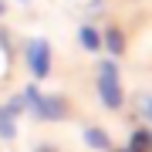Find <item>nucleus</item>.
<instances>
[{
	"mask_svg": "<svg viewBox=\"0 0 152 152\" xmlns=\"http://www.w3.org/2000/svg\"><path fill=\"white\" fill-rule=\"evenodd\" d=\"M24 61H27V71L34 78H48L51 75V64H54V54H51V44L44 37H27L24 41Z\"/></svg>",
	"mask_w": 152,
	"mask_h": 152,
	"instance_id": "f257e3e1",
	"label": "nucleus"
},
{
	"mask_svg": "<svg viewBox=\"0 0 152 152\" xmlns=\"http://www.w3.org/2000/svg\"><path fill=\"white\" fill-rule=\"evenodd\" d=\"M98 98H102L105 108H122V85H118V68L112 61L98 64Z\"/></svg>",
	"mask_w": 152,
	"mask_h": 152,
	"instance_id": "f03ea898",
	"label": "nucleus"
},
{
	"mask_svg": "<svg viewBox=\"0 0 152 152\" xmlns=\"http://www.w3.org/2000/svg\"><path fill=\"white\" fill-rule=\"evenodd\" d=\"M68 98L64 95H37V102H34L31 105V115H34V118H37V122H64L68 118Z\"/></svg>",
	"mask_w": 152,
	"mask_h": 152,
	"instance_id": "7ed1b4c3",
	"label": "nucleus"
},
{
	"mask_svg": "<svg viewBox=\"0 0 152 152\" xmlns=\"http://www.w3.org/2000/svg\"><path fill=\"white\" fill-rule=\"evenodd\" d=\"M10 61H14V34L0 27V78L10 75Z\"/></svg>",
	"mask_w": 152,
	"mask_h": 152,
	"instance_id": "20e7f679",
	"label": "nucleus"
},
{
	"mask_svg": "<svg viewBox=\"0 0 152 152\" xmlns=\"http://www.w3.org/2000/svg\"><path fill=\"white\" fill-rule=\"evenodd\" d=\"M78 44H81L85 51H102V34H98L91 24H81V27H78Z\"/></svg>",
	"mask_w": 152,
	"mask_h": 152,
	"instance_id": "39448f33",
	"label": "nucleus"
},
{
	"mask_svg": "<svg viewBox=\"0 0 152 152\" xmlns=\"http://www.w3.org/2000/svg\"><path fill=\"white\" fill-rule=\"evenodd\" d=\"M17 139V118L0 105V142H14Z\"/></svg>",
	"mask_w": 152,
	"mask_h": 152,
	"instance_id": "423d86ee",
	"label": "nucleus"
},
{
	"mask_svg": "<svg viewBox=\"0 0 152 152\" xmlns=\"http://www.w3.org/2000/svg\"><path fill=\"white\" fill-rule=\"evenodd\" d=\"M85 142H88V145H91V149H102V152H112V139L105 135L102 129H95V125H88V129H85Z\"/></svg>",
	"mask_w": 152,
	"mask_h": 152,
	"instance_id": "0eeeda50",
	"label": "nucleus"
},
{
	"mask_svg": "<svg viewBox=\"0 0 152 152\" xmlns=\"http://www.w3.org/2000/svg\"><path fill=\"white\" fill-rule=\"evenodd\" d=\"M102 48H108V54H122V51H125L122 31H118V27H108V31L102 34Z\"/></svg>",
	"mask_w": 152,
	"mask_h": 152,
	"instance_id": "6e6552de",
	"label": "nucleus"
},
{
	"mask_svg": "<svg viewBox=\"0 0 152 152\" xmlns=\"http://www.w3.org/2000/svg\"><path fill=\"white\" fill-rule=\"evenodd\" d=\"M129 152H152V132L139 129L135 135H132V149Z\"/></svg>",
	"mask_w": 152,
	"mask_h": 152,
	"instance_id": "1a4fd4ad",
	"label": "nucleus"
},
{
	"mask_svg": "<svg viewBox=\"0 0 152 152\" xmlns=\"http://www.w3.org/2000/svg\"><path fill=\"white\" fill-rule=\"evenodd\" d=\"M102 10H105V0H88V7H85V20L102 17Z\"/></svg>",
	"mask_w": 152,
	"mask_h": 152,
	"instance_id": "9d476101",
	"label": "nucleus"
},
{
	"mask_svg": "<svg viewBox=\"0 0 152 152\" xmlns=\"http://www.w3.org/2000/svg\"><path fill=\"white\" fill-rule=\"evenodd\" d=\"M139 108H142V112H145L149 118H152V98H149V95H139Z\"/></svg>",
	"mask_w": 152,
	"mask_h": 152,
	"instance_id": "9b49d317",
	"label": "nucleus"
},
{
	"mask_svg": "<svg viewBox=\"0 0 152 152\" xmlns=\"http://www.w3.org/2000/svg\"><path fill=\"white\" fill-rule=\"evenodd\" d=\"M34 152H58V149L48 145V142H37V145H34Z\"/></svg>",
	"mask_w": 152,
	"mask_h": 152,
	"instance_id": "f8f14e48",
	"label": "nucleus"
},
{
	"mask_svg": "<svg viewBox=\"0 0 152 152\" xmlns=\"http://www.w3.org/2000/svg\"><path fill=\"white\" fill-rule=\"evenodd\" d=\"M7 14V0H0V17H4Z\"/></svg>",
	"mask_w": 152,
	"mask_h": 152,
	"instance_id": "ddd939ff",
	"label": "nucleus"
}]
</instances>
